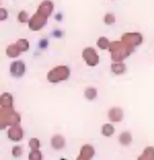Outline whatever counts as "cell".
I'll return each mask as SVG.
<instances>
[{
  "label": "cell",
  "mask_w": 154,
  "mask_h": 160,
  "mask_svg": "<svg viewBox=\"0 0 154 160\" xmlns=\"http://www.w3.org/2000/svg\"><path fill=\"white\" fill-rule=\"evenodd\" d=\"M105 22L107 24H111L115 22V18L114 15L111 14H108L105 18Z\"/></svg>",
  "instance_id": "9c48e42d"
},
{
  "label": "cell",
  "mask_w": 154,
  "mask_h": 160,
  "mask_svg": "<svg viewBox=\"0 0 154 160\" xmlns=\"http://www.w3.org/2000/svg\"><path fill=\"white\" fill-rule=\"evenodd\" d=\"M97 44L100 49L105 50L109 48L110 43L107 38L105 37H101L99 39Z\"/></svg>",
  "instance_id": "ba28073f"
},
{
  "label": "cell",
  "mask_w": 154,
  "mask_h": 160,
  "mask_svg": "<svg viewBox=\"0 0 154 160\" xmlns=\"http://www.w3.org/2000/svg\"><path fill=\"white\" fill-rule=\"evenodd\" d=\"M25 71V64L22 61L14 62L11 66V73L16 77L22 76Z\"/></svg>",
  "instance_id": "5b68a950"
},
{
  "label": "cell",
  "mask_w": 154,
  "mask_h": 160,
  "mask_svg": "<svg viewBox=\"0 0 154 160\" xmlns=\"http://www.w3.org/2000/svg\"><path fill=\"white\" fill-rule=\"evenodd\" d=\"M21 51H23L21 47L17 42L16 45H12L8 47L7 50V55L11 57H16L18 56Z\"/></svg>",
  "instance_id": "8992f818"
},
{
  "label": "cell",
  "mask_w": 154,
  "mask_h": 160,
  "mask_svg": "<svg viewBox=\"0 0 154 160\" xmlns=\"http://www.w3.org/2000/svg\"><path fill=\"white\" fill-rule=\"evenodd\" d=\"M27 19V15L25 12H21L19 14V20L21 22H26Z\"/></svg>",
  "instance_id": "30bf717a"
},
{
  "label": "cell",
  "mask_w": 154,
  "mask_h": 160,
  "mask_svg": "<svg viewBox=\"0 0 154 160\" xmlns=\"http://www.w3.org/2000/svg\"><path fill=\"white\" fill-rule=\"evenodd\" d=\"M83 57L90 66H96L99 63V56L96 50L91 47L86 48L83 52Z\"/></svg>",
  "instance_id": "277c9868"
},
{
  "label": "cell",
  "mask_w": 154,
  "mask_h": 160,
  "mask_svg": "<svg viewBox=\"0 0 154 160\" xmlns=\"http://www.w3.org/2000/svg\"><path fill=\"white\" fill-rule=\"evenodd\" d=\"M53 8V4L49 1H45L41 4L37 12L30 20V28L34 31H37L43 28L46 23L48 17L51 14Z\"/></svg>",
  "instance_id": "7a4b0ae2"
},
{
  "label": "cell",
  "mask_w": 154,
  "mask_h": 160,
  "mask_svg": "<svg viewBox=\"0 0 154 160\" xmlns=\"http://www.w3.org/2000/svg\"><path fill=\"white\" fill-rule=\"evenodd\" d=\"M69 69L65 66L56 67L48 74V79L50 82H56L65 80L69 75Z\"/></svg>",
  "instance_id": "3957f363"
},
{
  "label": "cell",
  "mask_w": 154,
  "mask_h": 160,
  "mask_svg": "<svg viewBox=\"0 0 154 160\" xmlns=\"http://www.w3.org/2000/svg\"><path fill=\"white\" fill-rule=\"evenodd\" d=\"M142 40V36L139 33H125L121 41H113L110 44L109 48L112 60L120 62L124 60L133 52L135 47L139 46Z\"/></svg>",
  "instance_id": "6da1fadb"
},
{
  "label": "cell",
  "mask_w": 154,
  "mask_h": 160,
  "mask_svg": "<svg viewBox=\"0 0 154 160\" xmlns=\"http://www.w3.org/2000/svg\"><path fill=\"white\" fill-rule=\"evenodd\" d=\"M112 71L116 74L124 73L126 70V65L124 63H118L111 65Z\"/></svg>",
  "instance_id": "52a82bcc"
}]
</instances>
